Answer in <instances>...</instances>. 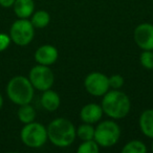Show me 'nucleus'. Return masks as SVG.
I'll return each mask as SVG.
<instances>
[{
  "mask_svg": "<svg viewBox=\"0 0 153 153\" xmlns=\"http://www.w3.org/2000/svg\"><path fill=\"white\" fill-rule=\"evenodd\" d=\"M76 128L72 123L64 117H59L51 122L47 127V136L55 146L60 148L68 147L74 142Z\"/></svg>",
  "mask_w": 153,
  "mask_h": 153,
  "instance_id": "f257e3e1",
  "label": "nucleus"
},
{
  "mask_svg": "<svg viewBox=\"0 0 153 153\" xmlns=\"http://www.w3.org/2000/svg\"><path fill=\"white\" fill-rule=\"evenodd\" d=\"M130 100L127 94L119 89L107 91L102 101L103 112L111 119H123L130 111Z\"/></svg>",
  "mask_w": 153,
  "mask_h": 153,
  "instance_id": "f03ea898",
  "label": "nucleus"
},
{
  "mask_svg": "<svg viewBox=\"0 0 153 153\" xmlns=\"http://www.w3.org/2000/svg\"><path fill=\"white\" fill-rule=\"evenodd\" d=\"M7 94L16 105L30 104L34 97V86L30 79L23 76H16L7 84Z\"/></svg>",
  "mask_w": 153,
  "mask_h": 153,
  "instance_id": "7ed1b4c3",
  "label": "nucleus"
},
{
  "mask_svg": "<svg viewBox=\"0 0 153 153\" xmlns=\"http://www.w3.org/2000/svg\"><path fill=\"white\" fill-rule=\"evenodd\" d=\"M20 136L23 144L30 148H40L48 138L47 129L40 123L36 122L25 124V126L22 128Z\"/></svg>",
  "mask_w": 153,
  "mask_h": 153,
  "instance_id": "20e7f679",
  "label": "nucleus"
},
{
  "mask_svg": "<svg viewBox=\"0 0 153 153\" xmlns=\"http://www.w3.org/2000/svg\"><path fill=\"white\" fill-rule=\"evenodd\" d=\"M121 135V130L113 121H104L94 129V138L99 146L108 148L117 143Z\"/></svg>",
  "mask_w": 153,
  "mask_h": 153,
  "instance_id": "39448f33",
  "label": "nucleus"
},
{
  "mask_svg": "<svg viewBox=\"0 0 153 153\" xmlns=\"http://www.w3.org/2000/svg\"><path fill=\"white\" fill-rule=\"evenodd\" d=\"M35 27L32 22L26 19H21L15 21L10 30L11 40L19 46H25L30 44L34 39Z\"/></svg>",
  "mask_w": 153,
  "mask_h": 153,
  "instance_id": "423d86ee",
  "label": "nucleus"
},
{
  "mask_svg": "<svg viewBox=\"0 0 153 153\" xmlns=\"http://www.w3.org/2000/svg\"><path fill=\"white\" fill-rule=\"evenodd\" d=\"M55 76L51 71V69L46 65L34 66L30 71V81L34 88L41 91H45L47 89H51L53 84Z\"/></svg>",
  "mask_w": 153,
  "mask_h": 153,
  "instance_id": "0eeeda50",
  "label": "nucleus"
},
{
  "mask_svg": "<svg viewBox=\"0 0 153 153\" xmlns=\"http://www.w3.org/2000/svg\"><path fill=\"white\" fill-rule=\"evenodd\" d=\"M84 86L88 94L94 97H102L109 90V78L101 72H91L85 78Z\"/></svg>",
  "mask_w": 153,
  "mask_h": 153,
  "instance_id": "6e6552de",
  "label": "nucleus"
},
{
  "mask_svg": "<svg viewBox=\"0 0 153 153\" xmlns=\"http://www.w3.org/2000/svg\"><path fill=\"white\" fill-rule=\"evenodd\" d=\"M134 41L143 51H153V24L142 23L136 26Z\"/></svg>",
  "mask_w": 153,
  "mask_h": 153,
  "instance_id": "1a4fd4ad",
  "label": "nucleus"
},
{
  "mask_svg": "<svg viewBox=\"0 0 153 153\" xmlns=\"http://www.w3.org/2000/svg\"><path fill=\"white\" fill-rule=\"evenodd\" d=\"M35 59L41 65H51L58 59V51L55 46L45 44L40 46L35 53Z\"/></svg>",
  "mask_w": 153,
  "mask_h": 153,
  "instance_id": "9d476101",
  "label": "nucleus"
},
{
  "mask_svg": "<svg viewBox=\"0 0 153 153\" xmlns=\"http://www.w3.org/2000/svg\"><path fill=\"white\" fill-rule=\"evenodd\" d=\"M103 115V109L100 105L90 103L87 104L81 109L80 117L84 123L87 124H94L101 120Z\"/></svg>",
  "mask_w": 153,
  "mask_h": 153,
  "instance_id": "9b49d317",
  "label": "nucleus"
},
{
  "mask_svg": "<svg viewBox=\"0 0 153 153\" xmlns=\"http://www.w3.org/2000/svg\"><path fill=\"white\" fill-rule=\"evenodd\" d=\"M34 0H16L14 3V12L21 19H26L34 14Z\"/></svg>",
  "mask_w": 153,
  "mask_h": 153,
  "instance_id": "f8f14e48",
  "label": "nucleus"
},
{
  "mask_svg": "<svg viewBox=\"0 0 153 153\" xmlns=\"http://www.w3.org/2000/svg\"><path fill=\"white\" fill-rule=\"evenodd\" d=\"M60 97L56 91L47 89L43 92L41 98V104L47 111H56L60 106Z\"/></svg>",
  "mask_w": 153,
  "mask_h": 153,
  "instance_id": "ddd939ff",
  "label": "nucleus"
},
{
  "mask_svg": "<svg viewBox=\"0 0 153 153\" xmlns=\"http://www.w3.org/2000/svg\"><path fill=\"white\" fill-rule=\"evenodd\" d=\"M140 128L145 135L153 138V109H147L140 114Z\"/></svg>",
  "mask_w": 153,
  "mask_h": 153,
  "instance_id": "4468645a",
  "label": "nucleus"
},
{
  "mask_svg": "<svg viewBox=\"0 0 153 153\" xmlns=\"http://www.w3.org/2000/svg\"><path fill=\"white\" fill-rule=\"evenodd\" d=\"M49 21H51V16L46 11H37L33 14L32 17V24L34 25V27L36 28H44L48 25Z\"/></svg>",
  "mask_w": 153,
  "mask_h": 153,
  "instance_id": "2eb2a0df",
  "label": "nucleus"
},
{
  "mask_svg": "<svg viewBox=\"0 0 153 153\" xmlns=\"http://www.w3.org/2000/svg\"><path fill=\"white\" fill-rule=\"evenodd\" d=\"M18 117L23 124L32 123L36 117V111L34 107L30 106V104L20 105V108L18 110Z\"/></svg>",
  "mask_w": 153,
  "mask_h": 153,
  "instance_id": "dca6fc26",
  "label": "nucleus"
},
{
  "mask_svg": "<svg viewBox=\"0 0 153 153\" xmlns=\"http://www.w3.org/2000/svg\"><path fill=\"white\" fill-rule=\"evenodd\" d=\"M123 153H146L147 147L140 140H131L127 143L122 149Z\"/></svg>",
  "mask_w": 153,
  "mask_h": 153,
  "instance_id": "f3484780",
  "label": "nucleus"
},
{
  "mask_svg": "<svg viewBox=\"0 0 153 153\" xmlns=\"http://www.w3.org/2000/svg\"><path fill=\"white\" fill-rule=\"evenodd\" d=\"M76 134L82 140H89L94 138V128L91 126V124H83L78 128Z\"/></svg>",
  "mask_w": 153,
  "mask_h": 153,
  "instance_id": "a211bd4d",
  "label": "nucleus"
},
{
  "mask_svg": "<svg viewBox=\"0 0 153 153\" xmlns=\"http://www.w3.org/2000/svg\"><path fill=\"white\" fill-rule=\"evenodd\" d=\"M99 151H100V148H99L98 143L94 140H83V143L78 148L79 153H98Z\"/></svg>",
  "mask_w": 153,
  "mask_h": 153,
  "instance_id": "6ab92c4d",
  "label": "nucleus"
},
{
  "mask_svg": "<svg viewBox=\"0 0 153 153\" xmlns=\"http://www.w3.org/2000/svg\"><path fill=\"white\" fill-rule=\"evenodd\" d=\"M140 64L147 69H153V53L152 51H144L140 57Z\"/></svg>",
  "mask_w": 153,
  "mask_h": 153,
  "instance_id": "aec40b11",
  "label": "nucleus"
},
{
  "mask_svg": "<svg viewBox=\"0 0 153 153\" xmlns=\"http://www.w3.org/2000/svg\"><path fill=\"white\" fill-rule=\"evenodd\" d=\"M124 85V79L121 74H113L109 78V86L113 89H120Z\"/></svg>",
  "mask_w": 153,
  "mask_h": 153,
  "instance_id": "412c9836",
  "label": "nucleus"
},
{
  "mask_svg": "<svg viewBox=\"0 0 153 153\" xmlns=\"http://www.w3.org/2000/svg\"><path fill=\"white\" fill-rule=\"evenodd\" d=\"M11 43V37L7 34H0V51H3L9 47Z\"/></svg>",
  "mask_w": 153,
  "mask_h": 153,
  "instance_id": "4be33fe9",
  "label": "nucleus"
},
{
  "mask_svg": "<svg viewBox=\"0 0 153 153\" xmlns=\"http://www.w3.org/2000/svg\"><path fill=\"white\" fill-rule=\"evenodd\" d=\"M16 0H0V5L3 7H10L14 5Z\"/></svg>",
  "mask_w": 153,
  "mask_h": 153,
  "instance_id": "5701e85b",
  "label": "nucleus"
},
{
  "mask_svg": "<svg viewBox=\"0 0 153 153\" xmlns=\"http://www.w3.org/2000/svg\"><path fill=\"white\" fill-rule=\"evenodd\" d=\"M2 105H3V98H2V96L0 94V109H1V107H2Z\"/></svg>",
  "mask_w": 153,
  "mask_h": 153,
  "instance_id": "b1692460",
  "label": "nucleus"
},
{
  "mask_svg": "<svg viewBox=\"0 0 153 153\" xmlns=\"http://www.w3.org/2000/svg\"><path fill=\"white\" fill-rule=\"evenodd\" d=\"M152 151H153V144H152Z\"/></svg>",
  "mask_w": 153,
  "mask_h": 153,
  "instance_id": "393cba45",
  "label": "nucleus"
}]
</instances>
